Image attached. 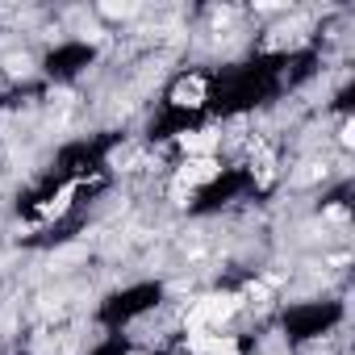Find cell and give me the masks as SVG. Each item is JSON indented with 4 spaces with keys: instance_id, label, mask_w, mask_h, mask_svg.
Here are the masks:
<instances>
[{
    "instance_id": "5",
    "label": "cell",
    "mask_w": 355,
    "mask_h": 355,
    "mask_svg": "<svg viewBox=\"0 0 355 355\" xmlns=\"http://www.w3.org/2000/svg\"><path fill=\"white\" fill-rule=\"evenodd\" d=\"M180 146L189 155H214V130H193V134L180 138Z\"/></svg>"
},
{
    "instance_id": "8",
    "label": "cell",
    "mask_w": 355,
    "mask_h": 355,
    "mask_svg": "<svg viewBox=\"0 0 355 355\" xmlns=\"http://www.w3.org/2000/svg\"><path fill=\"white\" fill-rule=\"evenodd\" d=\"M105 17H134V5H101Z\"/></svg>"
},
{
    "instance_id": "1",
    "label": "cell",
    "mask_w": 355,
    "mask_h": 355,
    "mask_svg": "<svg viewBox=\"0 0 355 355\" xmlns=\"http://www.w3.org/2000/svg\"><path fill=\"white\" fill-rule=\"evenodd\" d=\"M239 297L234 293H209V297H201L193 309H189V330H222L234 313H239Z\"/></svg>"
},
{
    "instance_id": "2",
    "label": "cell",
    "mask_w": 355,
    "mask_h": 355,
    "mask_svg": "<svg viewBox=\"0 0 355 355\" xmlns=\"http://www.w3.org/2000/svg\"><path fill=\"white\" fill-rule=\"evenodd\" d=\"M222 175V167H218V159L214 155H189L184 163H180V171H175V184H184V189H205V184H214Z\"/></svg>"
},
{
    "instance_id": "9",
    "label": "cell",
    "mask_w": 355,
    "mask_h": 355,
    "mask_svg": "<svg viewBox=\"0 0 355 355\" xmlns=\"http://www.w3.org/2000/svg\"><path fill=\"white\" fill-rule=\"evenodd\" d=\"M338 138H343V146H351V142H355V125H351V121H343V134H338Z\"/></svg>"
},
{
    "instance_id": "7",
    "label": "cell",
    "mask_w": 355,
    "mask_h": 355,
    "mask_svg": "<svg viewBox=\"0 0 355 355\" xmlns=\"http://www.w3.org/2000/svg\"><path fill=\"white\" fill-rule=\"evenodd\" d=\"M201 355H243V347H239L234 334H209V343H205Z\"/></svg>"
},
{
    "instance_id": "6",
    "label": "cell",
    "mask_w": 355,
    "mask_h": 355,
    "mask_svg": "<svg viewBox=\"0 0 355 355\" xmlns=\"http://www.w3.org/2000/svg\"><path fill=\"white\" fill-rule=\"evenodd\" d=\"M71 197H76V184H63L42 209H38V218H59V214H67V205H71Z\"/></svg>"
},
{
    "instance_id": "4",
    "label": "cell",
    "mask_w": 355,
    "mask_h": 355,
    "mask_svg": "<svg viewBox=\"0 0 355 355\" xmlns=\"http://www.w3.org/2000/svg\"><path fill=\"white\" fill-rule=\"evenodd\" d=\"M251 163H255V175H259V184L268 189V184L276 180V159H272V150H268L259 138L251 142Z\"/></svg>"
},
{
    "instance_id": "3",
    "label": "cell",
    "mask_w": 355,
    "mask_h": 355,
    "mask_svg": "<svg viewBox=\"0 0 355 355\" xmlns=\"http://www.w3.org/2000/svg\"><path fill=\"white\" fill-rule=\"evenodd\" d=\"M171 105L175 109H201L205 105V80L201 76H184L180 84L171 88Z\"/></svg>"
}]
</instances>
